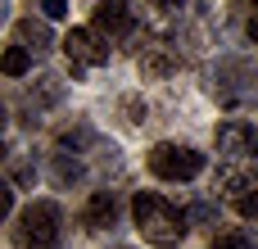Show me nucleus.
Listing matches in <instances>:
<instances>
[{
    "label": "nucleus",
    "instance_id": "1a4fd4ad",
    "mask_svg": "<svg viewBox=\"0 0 258 249\" xmlns=\"http://www.w3.org/2000/svg\"><path fill=\"white\" fill-rule=\"evenodd\" d=\"M18 45H27V50L45 54V50L54 45V36H50V27H45V23H36V18H18Z\"/></svg>",
    "mask_w": 258,
    "mask_h": 249
},
{
    "label": "nucleus",
    "instance_id": "7ed1b4c3",
    "mask_svg": "<svg viewBox=\"0 0 258 249\" xmlns=\"http://www.w3.org/2000/svg\"><path fill=\"white\" fill-rule=\"evenodd\" d=\"M145 163L159 181H195L204 172V154L190 150V145H177V141H159Z\"/></svg>",
    "mask_w": 258,
    "mask_h": 249
},
{
    "label": "nucleus",
    "instance_id": "f257e3e1",
    "mask_svg": "<svg viewBox=\"0 0 258 249\" xmlns=\"http://www.w3.org/2000/svg\"><path fill=\"white\" fill-rule=\"evenodd\" d=\"M132 222H136L141 240L154 249H177L186 240V231H190V218L172 200H163L159 191H141L132 200Z\"/></svg>",
    "mask_w": 258,
    "mask_h": 249
},
{
    "label": "nucleus",
    "instance_id": "20e7f679",
    "mask_svg": "<svg viewBox=\"0 0 258 249\" xmlns=\"http://www.w3.org/2000/svg\"><path fill=\"white\" fill-rule=\"evenodd\" d=\"M218 154L227 163H258V127L240 122V118L222 122L218 127Z\"/></svg>",
    "mask_w": 258,
    "mask_h": 249
},
{
    "label": "nucleus",
    "instance_id": "39448f33",
    "mask_svg": "<svg viewBox=\"0 0 258 249\" xmlns=\"http://www.w3.org/2000/svg\"><path fill=\"white\" fill-rule=\"evenodd\" d=\"M63 54H68V64H73V77H82L86 68L109 64V41H100L91 27H73V32L63 36Z\"/></svg>",
    "mask_w": 258,
    "mask_h": 249
},
{
    "label": "nucleus",
    "instance_id": "4468645a",
    "mask_svg": "<svg viewBox=\"0 0 258 249\" xmlns=\"http://www.w3.org/2000/svg\"><path fill=\"white\" fill-rule=\"evenodd\" d=\"M190 222H213V204H190Z\"/></svg>",
    "mask_w": 258,
    "mask_h": 249
},
{
    "label": "nucleus",
    "instance_id": "f3484780",
    "mask_svg": "<svg viewBox=\"0 0 258 249\" xmlns=\"http://www.w3.org/2000/svg\"><path fill=\"white\" fill-rule=\"evenodd\" d=\"M249 5H254V0H249Z\"/></svg>",
    "mask_w": 258,
    "mask_h": 249
},
{
    "label": "nucleus",
    "instance_id": "2eb2a0df",
    "mask_svg": "<svg viewBox=\"0 0 258 249\" xmlns=\"http://www.w3.org/2000/svg\"><path fill=\"white\" fill-rule=\"evenodd\" d=\"M154 9H181V0H154Z\"/></svg>",
    "mask_w": 258,
    "mask_h": 249
},
{
    "label": "nucleus",
    "instance_id": "dca6fc26",
    "mask_svg": "<svg viewBox=\"0 0 258 249\" xmlns=\"http://www.w3.org/2000/svg\"><path fill=\"white\" fill-rule=\"evenodd\" d=\"M113 249H127V245H113Z\"/></svg>",
    "mask_w": 258,
    "mask_h": 249
},
{
    "label": "nucleus",
    "instance_id": "9d476101",
    "mask_svg": "<svg viewBox=\"0 0 258 249\" xmlns=\"http://www.w3.org/2000/svg\"><path fill=\"white\" fill-rule=\"evenodd\" d=\"M0 68H5V77H23V73L32 68V50H27V45H9L5 59H0Z\"/></svg>",
    "mask_w": 258,
    "mask_h": 249
},
{
    "label": "nucleus",
    "instance_id": "0eeeda50",
    "mask_svg": "<svg viewBox=\"0 0 258 249\" xmlns=\"http://www.w3.org/2000/svg\"><path fill=\"white\" fill-rule=\"evenodd\" d=\"M227 200L240 218L258 222V172H227Z\"/></svg>",
    "mask_w": 258,
    "mask_h": 249
},
{
    "label": "nucleus",
    "instance_id": "6e6552de",
    "mask_svg": "<svg viewBox=\"0 0 258 249\" xmlns=\"http://www.w3.org/2000/svg\"><path fill=\"white\" fill-rule=\"evenodd\" d=\"M118 195L113 191H95L91 200H86V209H82V227L86 231H104V227H113L118 222Z\"/></svg>",
    "mask_w": 258,
    "mask_h": 249
},
{
    "label": "nucleus",
    "instance_id": "423d86ee",
    "mask_svg": "<svg viewBox=\"0 0 258 249\" xmlns=\"http://www.w3.org/2000/svg\"><path fill=\"white\" fill-rule=\"evenodd\" d=\"M132 27H136V9H132V0H95L91 32H95L100 41H122V36H132Z\"/></svg>",
    "mask_w": 258,
    "mask_h": 249
},
{
    "label": "nucleus",
    "instance_id": "f03ea898",
    "mask_svg": "<svg viewBox=\"0 0 258 249\" xmlns=\"http://www.w3.org/2000/svg\"><path fill=\"white\" fill-rule=\"evenodd\" d=\"M63 240V209L54 200H32L14 213V249H59Z\"/></svg>",
    "mask_w": 258,
    "mask_h": 249
},
{
    "label": "nucleus",
    "instance_id": "f8f14e48",
    "mask_svg": "<svg viewBox=\"0 0 258 249\" xmlns=\"http://www.w3.org/2000/svg\"><path fill=\"white\" fill-rule=\"evenodd\" d=\"M54 181H59V186L82 181V163H77L73 154H54Z\"/></svg>",
    "mask_w": 258,
    "mask_h": 249
},
{
    "label": "nucleus",
    "instance_id": "9b49d317",
    "mask_svg": "<svg viewBox=\"0 0 258 249\" xmlns=\"http://www.w3.org/2000/svg\"><path fill=\"white\" fill-rule=\"evenodd\" d=\"M213 249H258V240L249 231H240V227H227V231L213 236Z\"/></svg>",
    "mask_w": 258,
    "mask_h": 249
},
{
    "label": "nucleus",
    "instance_id": "ddd939ff",
    "mask_svg": "<svg viewBox=\"0 0 258 249\" xmlns=\"http://www.w3.org/2000/svg\"><path fill=\"white\" fill-rule=\"evenodd\" d=\"M41 14L45 18H63L68 14V0H41Z\"/></svg>",
    "mask_w": 258,
    "mask_h": 249
}]
</instances>
